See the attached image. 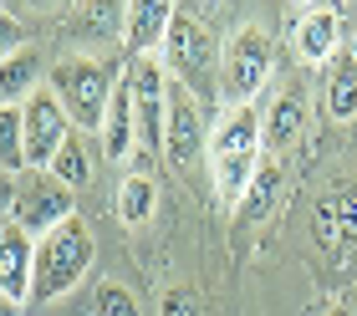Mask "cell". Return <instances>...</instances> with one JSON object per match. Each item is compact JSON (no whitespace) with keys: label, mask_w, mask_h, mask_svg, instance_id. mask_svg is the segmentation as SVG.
I'll return each mask as SVG.
<instances>
[{"label":"cell","mask_w":357,"mask_h":316,"mask_svg":"<svg viewBox=\"0 0 357 316\" xmlns=\"http://www.w3.org/2000/svg\"><path fill=\"white\" fill-rule=\"evenodd\" d=\"M266 163V118L261 107H225V118L209 128V169H215V194L225 204H245Z\"/></svg>","instance_id":"1"},{"label":"cell","mask_w":357,"mask_h":316,"mask_svg":"<svg viewBox=\"0 0 357 316\" xmlns=\"http://www.w3.org/2000/svg\"><path fill=\"white\" fill-rule=\"evenodd\" d=\"M118 72L97 57H67L52 66V92L56 103L67 107V118L77 133H102V118L112 107V92H118Z\"/></svg>","instance_id":"2"},{"label":"cell","mask_w":357,"mask_h":316,"mask_svg":"<svg viewBox=\"0 0 357 316\" xmlns=\"http://www.w3.org/2000/svg\"><path fill=\"white\" fill-rule=\"evenodd\" d=\"M92 255H97L92 230L77 220V214L67 225H56L52 235H41L36 240V286H31V301H56V296H67L77 280L92 271Z\"/></svg>","instance_id":"3"},{"label":"cell","mask_w":357,"mask_h":316,"mask_svg":"<svg viewBox=\"0 0 357 316\" xmlns=\"http://www.w3.org/2000/svg\"><path fill=\"white\" fill-rule=\"evenodd\" d=\"M271 66H275V46L261 26H240L220 52V103L230 107H250L261 87L271 82Z\"/></svg>","instance_id":"4"},{"label":"cell","mask_w":357,"mask_h":316,"mask_svg":"<svg viewBox=\"0 0 357 316\" xmlns=\"http://www.w3.org/2000/svg\"><path fill=\"white\" fill-rule=\"evenodd\" d=\"M6 204H10L6 220H15L31 240L52 235L56 225H67V220H72V189H67V184H56V179H52V174H41V169H26L21 179H15V184L6 189Z\"/></svg>","instance_id":"5"},{"label":"cell","mask_w":357,"mask_h":316,"mask_svg":"<svg viewBox=\"0 0 357 316\" xmlns=\"http://www.w3.org/2000/svg\"><path fill=\"white\" fill-rule=\"evenodd\" d=\"M164 61L178 87H189L194 97L199 92H215L220 97V77H215V41H209V31L194 21L189 10L174 15L169 26V41H164Z\"/></svg>","instance_id":"6"},{"label":"cell","mask_w":357,"mask_h":316,"mask_svg":"<svg viewBox=\"0 0 357 316\" xmlns=\"http://www.w3.org/2000/svg\"><path fill=\"white\" fill-rule=\"evenodd\" d=\"M21 128H26V169H52V158L61 153V143L72 138V118H67V107L56 103V92L46 87V92H31L26 103H21Z\"/></svg>","instance_id":"7"},{"label":"cell","mask_w":357,"mask_h":316,"mask_svg":"<svg viewBox=\"0 0 357 316\" xmlns=\"http://www.w3.org/2000/svg\"><path fill=\"white\" fill-rule=\"evenodd\" d=\"M199 153H209V133L199 118V97L189 87H169V123H164V158L169 163H194Z\"/></svg>","instance_id":"8"},{"label":"cell","mask_w":357,"mask_h":316,"mask_svg":"<svg viewBox=\"0 0 357 316\" xmlns=\"http://www.w3.org/2000/svg\"><path fill=\"white\" fill-rule=\"evenodd\" d=\"M31 286H36V240L15 220H6V230H0V296H6V306H26Z\"/></svg>","instance_id":"9"},{"label":"cell","mask_w":357,"mask_h":316,"mask_svg":"<svg viewBox=\"0 0 357 316\" xmlns=\"http://www.w3.org/2000/svg\"><path fill=\"white\" fill-rule=\"evenodd\" d=\"M102 153L112 163H133L138 158V107H133V87H128V77L118 82V92H112V107L102 118Z\"/></svg>","instance_id":"10"},{"label":"cell","mask_w":357,"mask_h":316,"mask_svg":"<svg viewBox=\"0 0 357 316\" xmlns=\"http://www.w3.org/2000/svg\"><path fill=\"white\" fill-rule=\"evenodd\" d=\"M296 57L312 61V66H327L337 57V46H342V15H337L332 6H312L296 21Z\"/></svg>","instance_id":"11"},{"label":"cell","mask_w":357,"mask_h":316,"mask_svg":"<svg viewBox=\"0 0 357 316\" xmlns=\"http://www.w3.org/2000/svg\"><path fill=\"white\" fill-rule=\"evenodd\" d=\"M178 6L169 0H143V6H128V21H123V41L133 57H153L158 46L169 41V26H174Z\"/></svg>","instance_id":"12"},{"label":"cell","mask_w":357,"mask_h":316,"mask_svg":"<svg viewBox=\"0 0 357 316\" xmlns=\"http://www.w3.org/2000/svg\"><path fill=\"white\" fill-rule=\"evenodd\" d=\"M301 133H306V92L291 87V92L275 97L271 112H266V158H281Z\"/></svg>","instance_id":"13"},{"label":"cell","mask_w":357,"mask_h":316,"mask_svg":"<svg viewBox=\"0 0 357 316\" xmlns=\"http://www.w3.org/2000/svg\"><path fill=\"white\" fill-rule=\"evenodd\" d=\"M321 103H327V118L332 123H352L357 118V52H337L327 61Z\"/></svg>","instance_id":"14"},{"label":"cell","mask_w":357,"mask_h":316,"mask_svg":"<svg viewBox=\"0 0 357 316\" xmlns=\"http://www.w3.org/2000/svg\"><path fill=\"white\" fill-rule=\"evenodd\" d=\"M312 230L327 250H342V245L357 235V199L352 194H327L312 214Z\"/></svg>","instance_id":"15"},{"label":"cell","mask_w":357,"mask_h":316,"mask_svg":"<svg viewBox=\"0 0 357 316\" xmlns=\"http://www.w3.org/2000/svg\"><path fill=\"white\" fill-rule=\"evenodd\" d=\"M0 174L10 184L26 174V128H21V107L15 103L0 107Z\"/></svg>","instance_id":"16"},{"label":"cell","mask_w":357,"mask_h":316,"mask_svg":"<svg viewBox=\"0 0 357 316\" xmlns=\"http://www.w3.org/2000/svg\"><path fill=\"white\" fill-rule=\"evenodd\" d=\"M56 179V184H67V189H82L87 179H92V158H87V138L82 133H72L67 143H61V153L52 158V169H46Z\"/></svg>","instance_id":"17"},{"label":"cell","mask_w":357,"mask_h":316,"mask_svg":"<svg viewBox=\"0 0 357 316\" xmlns=\"http://www.w3.org/2000/svg\"><path fill=\"white\" fill-rule=\"evenodd\" d=\"M153 199H158V189H153L149 174H128L118 184V214H123V225H143L153 214Z\"/></svg>","instance_id":"18"},{"label":"cell","mask_w":357,"mask_h":316,"mask_svg":"<svg viewBox=\"0 0 357 316\" xmlns=\"http://www.w3.org/2000/svg\"><path fill=\"white\" fill-rule=\"evenodd\" d=\"M31 82H36V52H10L6 66H0V92H6V103L21 107L26 97L36 92Z\"/></svg>","instance_id":"19"},{"label":"cell","mask_w":357,"mask_h":316,"mask_svg":"<svg viewBox=\"0 0 357 316\" xmlns=\"http://www.w3.org/2000/svg\"><path fill=\"white\" fill-rule=\"evenodd\" d=\"M275 184H281V169H275V158H266L261 174H255V184H250V194H245V204H240V214H245V220L266 214L271 199H275Z\"/></svg>","instance_id":"20"},{"label":"cell","mask_w":357,"mask_h":316,"mask_svg":"<svg viewBox=\"0 0 357 316\" xmlns=\"http://www.w3.org/2000/svg\"><path fill=\"white\" fill-rule=\"evenodd\" d=\"M97 316H138V296L123 280H97Z\"/></svg>","instance_id":"21"},{"label":"cell","mask_w":357,"mask_h":316,"mask_svg":"<svg viewBox=\"0 0 357 316\" xmlns=\"http://www.w3.org/2000/svg\"><path fill=\"white\" fill-rule=\"evenodd\" d=\"M164 316H189V296L184 291H169L164 296Z\"/></svg>","instance_id":"22"},{"label":"cell","mask_w":357,"mask_h":316,"mask_svg":"<svg viewBox=\"0 0 357 316\" xmlns=\"http://www.w3.org/2000/svg\"><path fill=\"white\" fill-rule=\"evenodd\" d=\"M327 316H352V311H347V306H332V311H327Z\"/></svg>","instance_id":"23"},{"label":"cell","mask_w":357,"mask_h":316,"mask_svg":"<svg viewBox=\"0 0 357 316\" xmlns=\"http://www.w3.org/2000/svg\"><path fill=\"white\" fill-rule=\"evenodd\" d=\"M352 316H357V311H352Z\"/></svg>","instance_id":"24"}]
</instances>
